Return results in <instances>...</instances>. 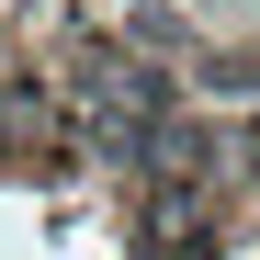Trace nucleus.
Returning <instances> with one entry per match:
<instances>
[{
  "instance_id": "f257e3e1",
  "label": "nucleus",
  "mask_w": 260,
  "mask_h": 260,
  "mask_svg": "<svg viewBox=\"0 0 260 260\" xmlns=\"http://www.w3.org/2000/svg\"><path fill=\"white\" fill-rule=\"evenodd\" d=\"M79 124H91L102 158L147 170V147L170 136V79L147 57H124V46H91V57H79Z\"/></svg>"
}]
</instances>
